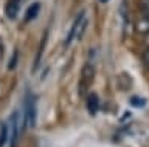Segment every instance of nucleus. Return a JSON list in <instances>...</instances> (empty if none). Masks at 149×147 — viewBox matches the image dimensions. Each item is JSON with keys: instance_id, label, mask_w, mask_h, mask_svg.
Segmentation results:
<instances>
[{"instance_id": "obj_1", "label": "nucleus", "mask_w": 149, "mask_h": 147, "mask_svg": "<svg viewBox=\"0 0 149 147\" xmlns=\"http://www.w3.org/2000/svg\"><path fill=\"white\" fill-rule=\"evenodd\" d=\"M86 28H87V17H86V12L81 11L78 14V17L74 19L72 28H70V33L67 36V39H65V45H70L74 40L81 39V36L84 34Z\"/></svg>"}, {"instance_id": "obj_2", "label": "nucleus", "mask_w": 149, "mask_h": 147, "mask_svg": "<svg viewBox=\"0 0 149 147\" xmlns=\"http://www.w3.org/2000/svg\"><path fill=\"white\" fill-rule=\"evenodd\" d=\"M23 116L25 121L30 127L36 126L37 121V107H36V98L33 95H28L25 99V105H23Z\"/></svg>"}, {"instance_id": "obj_3", "label": "nucleus", "mask_w": 149, "mask_h": 147, "mask_svg": "<svg viewBox=\"0 0 149 147\" xmlns=\"http://www.w3.org/2000/svg\"><path fill=\"white\" fill-rule=\"evenodd\" d=\"M93 75H95V68H93V63L88 61L82 68V73H81V82H79V87H81V93L86 87L90 85V82L93 81Z\"/></svg>"}, {"instance_id": "obj_4", "label": "nucleus", "mask_w": 149, "mask_h": 147, "mask_svg": "<svg viewBox=\"0 0 149 147\" xmlns=\"http://www.w3.org/2000/svg\"><path fill=\"white\" fill-rule=\"evenodd\" d=\"M135 30L140 34H148L149 33V11H143V14L138 17L137 23H135Z\"/></svg>"}, {"instance_id": "obj_5", "label": "nucleus", "mask_w": 149, "mask_h": 147, "mask_svg": "<svg viewBox=\"0 0 149 147\" xmlns=\"http://www.w3.org/2000/svg\"><path fill=\"white\" fill-rule=\"evenodd\" d=\"M87 110L90 112V115H96V112L100 110V99H98V96L95 93H90L87 96Z\"/></svg>"}, {"instance_id": "obj_6", "label": "nucleus", "mask_w": 149, "mask_h": 147, "mask_svg": "<svg viewBox=\"0 0 149 147\" xmlns=\"http://www.w3.org/2000/svg\"><path fill=\"white\" fill-rule=\"evenodd\" d=\"M19 10H20V3H19V0H9V2L6 3V16L9 17V19H14V17L17 16Z\"/></svg>"}, {"instance_id": "obj_7", "label": "nucleus", "mask_w": 149, "mask_h": 147, "mask_svg": "<svg viewBox=\"0 0 149 147\" xmlns=\"http://www.w3.org/2000/svg\"><path fill=\"white\" fill-rule=\"evenodd\" d=\"M39 8H40L39 3H33V5L26 10L25 19H26V20H33V19H34V17L37 16V12H39Z\"/></svg>"}, {"instance_id": "obj_8", "label": "nucleus", "mask_w": 149, "mask_h": 147, "mask_svg": "<svg viewBox=\"0 0 149 147\" xmlns=\"http://www.w3.org/2000/svg\"><path fill=\"white\" fill-rule=\"evenodd\" d=\"M9 130H8V124H2V128H0V147L5 146V142L8 141Z\"/></svg>"}, {"instance_id": "obj_9", "label": "nucleus", "mask_w": 149, "mask_h": 147, "mask_svg": "<svg viewBox=\"0 0 149 147\" xmlns=\"http://www.w3.org/2000/svg\"><path fill=\"white\" fill-rule=\"evenodd\" d=\"M141 98H132V101H130V102H132V105H137V107H141V105L144 104V101H140Z\"/></svg>"}, {"instance_id": "obj_10", "label": "nucleus", "mask_w": 149, "mask_h": 147, "mask_svg": "<svg viewBox=\"0 0 149 147\" xmlns=\"http://www.w3.org/2000/svg\"><path fill=\"white\" fill-rule=\"evenodd\" d=\"M143 62H144V65L149 68V48H148L146 51H144V54H143Z\"/></svg>"}, {"instance_id": "obj_11", "label": "nucleus", "mask_w": 149, "mask_h": 147, "mask_svg": "<svg viewBox=\"0 0 149 147\" xmlns=\"http://www.w3.org/2000/svg\"><path fill=\"white\" fill-rule=\"evenodd\" d=\"M140 6H141L143 11H149V0H141V2H140Z\"/></svg>"}, {"instance_id": "obj_12", "label": "nucleus", "mask_w": 149, "mask_h": 147, "mask_svg": "<svg viewBox=\"0 0 149 147\" xmlns=\"http://www.w3.org/2000/svg\"><path fill=\"white\" fill-rule=\"evenodd\" d=\"M144 36H146V42L149 43V33H148V34H144Z\"/></svg>"}, {"instance_id": "obj_13", "label": "nucleus", "mask_w": 149, "mask_h": 147, "mask_svg": "<svg viewBox=\"0 0 149 147\" xmlns=\"http://www.w3.org/2000/svg\"><path fill=\"white\" fill-rule=\"evenodd\" d=\"M100 2H102V3H106V2H107V0H100Z\"/></svg>"}]
</instances>
